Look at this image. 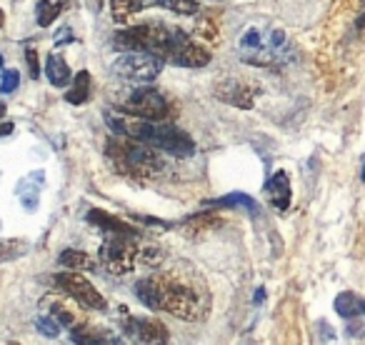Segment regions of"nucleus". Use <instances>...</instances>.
I'll use <instances>...</instances> for the list:
<instances>
[{
  "instance_id": "nucleus-1",
  "label": "nucleus",
  "mask_w": 365,
  "mask_h": 345,
  "mask_svg": "<svg viewBox=\"0 0 365 345\" xmlns=\"http://www.w3.org/2000/svg\"><path fill=\"white\" fill-rule=\"evenodd\" d=\"M135 295L145 308L163 310L178 320H198L208 310V295L198 275L155 273L135 283Z\"/></svg>"
},
{
  "instance_id": "nucleus-2",
  "label": "nucleus",
  "mask_w": 365,
  "mask_h": 345,
  "mask_svg": "<svg viewBox=\"0 0 365 345\" xmlns=\"http://www.w3.org/2000/svg\"><path fill=\"white\" fill-rule=\"evenodd\" d=\"M106 123L110 125V130L115 135L133 138L138 143L155 148L160 153H168L173 158H190L195 153V143L180 128L170 125V123L160 120H148V118L128 115V113H106Z\"/></svg>"
},
{
  "instance_id": "nucleus-3",
  "label": "nucleus",
  "mask_w": 365,
  "mask_h": 345,
  "mask_svg": "<svg viewBox=\"0 0 365 345\" xmlns=\"http://www.w3.org/2000/svg\"><path fill=\"white\" fill-rule=\"evenodd\" d=\"M158 153L160 150L125 135H110L106 143V160L110 163L113 170L123 178L138 180V183H153L168 170L165 160Z\"/></svg>"
},
{
  "instance_id": "nucleus-4",
  "label": "nucleus",
  "mask_w": 365,
  "mask_h": 345,
  "mask_svg": "<svg viewBox=\"0 0 365 345\" xmlns=\"http://www.w3.org/2000/svg\"><path fill=\"white\" fill-rule=\"evenodd\" d=\"M185 38V33L170 28L165 23H140V26L118 31L113 46L123 53H153L165 61L170 51Z\"/></svg>"
},
{
  "instance_id": "nucleus-5",
  "label": "nucleus",
  "mask_w": 365,
  "mask_h": 345,
  "mask_svg": "<svg viewBox=\"0 0 365 345\" xmlns=\"http://www.w3.org/2000/svg\"><path fill=\"white\" fill-rule=\"evenodd\" d=\"M115 105L120 113L138 118H148V120H160L168 123L173 118V103L163 96L155 88H133V91L120 93V98H115Z\"/></svg>"
},
{
  "instance_id": "nucleus-6",
  "label": "nucleus",
  "mask_w": 365,
  "mask_h": 345,
  "mask_svg": "<svg viewBox=\"0 0 365 345\" xmlns=\"http://www.w3.org/2000/svg\"><path fill=\"white\" fill-rule=\"evenodd\" d=\"M101 265L113 275H128L135 270L138 260H140V248H138L135 238L130 235H108L101 245L98 253Z\"/></svg>"
},
{
  "instance_id": "nucleus-7",
  "label": "nucleus",
  "mask_w": 365,
  "mask_h": 345,
  "mask_svg": "<svg viewBox=\"0 0 365 345\" xmlns=\"http://www.w3.org/2000/svg\"><path fill=\"white\" fill-rule=\"evenodd\" d=\"M163 71V58L153 53H123L113 63V73L133 86H148L153 83Z\"/></svg>"
},
{
  "instance_id": "nucleus-8",
  "label": "nucleus",
  "mask_w": 365,
  "mask_h": 345,
  "mask_svg": "<svg viewBox=\"0 0 365 345\" xmlns=\"http://www.w3.org/2000/svg\"><path fill=\"white\" fill-rule=\"evenodd\" d=\"M53 283L63 290L66 295H71L78 305L88 310H106V298L101 295V290L83 275V270H68V273H58L53 278Z\"/></svg>"
},
{
  "instance_id": "nucleus-9",
  "label": "nucleus",
  "mask_w": 365,
  "mask_h": 345,
  "mask_svg": "<svg viewBox=\"0 0 365 345\" xmlns=\"http://www.w3.org/2000/svg\"><path fill=\"white\" fill-rule=\"evenodd\" d=\"M123 330L133 335L138 343H168L170 333L158 318H135V315H123Z\"/></svg>"
},
{
  "instance_id": "nucleus-10",
  "label": "nucleus",
  "mask_w": 365,
  "mask_h": 345,
  "mask_svg": "<svg viewBox=\"0 0 365 345\" xmlns=\"http://www.w3.org/2000/svg\"><path fill=\"white\" fill-rule=\"evenodd\" d=\"M255 96H258V88L250 86L245 81H238V78H223V81L215 86V98L228 105H235V108H253L255 103Z\"/></svg>"
},
{
  "instance_id": "nucleus-11",
  "label": "nucleus",
  "mask_w": 365,
  "mask_h": 345,
  "mask_svg": "<svg viewBox=\"0 0 365 345\" xmlns=\"http://www.w3.org/2000/svg\"><path fill=\"white\" fill-rule=\"evenodd\" d=\"M210 51L205 46H200L198 41H190L188 36L182 38L175 48L170 51V56L165 58L168 63L173 66H180V68H205L210 63Z\"/></svg>"
},
{
  "instance_id": "nucleus-12",
  "label": "nucleus",
  "mask_w": 365,
  "mask_h": 345,
  "mask_svg": "<svg viewBox=\"0 0 365 345\" xmlns=\"http://www.w3.org/2000/svg\"><path fill=\"white\" fill-rule=\"evenodd\" d=\"M265 195H268V203L275 210L285 213L290 208V198H293V190H290V178L285 170H278L270 175V180L265 183Z\"/></svg>"
},
{
  "instance_id": "nucleus-13",
  "label": "nucleus",
  "mask_w": 365,
  "mask_h": 345,
  "mask_svg": "<svg viewBox=\"0 0 365 345\" xmlns=\"http://www.w3.org/2000/svg\"><path fill=\"white\" fill-rule=\"evenodd\" d=\"M88 223L98 225L106 235H130V238H138V235H140L135 225L125 223L123 218L106 213V210H96V208L88 210Z\"/></svg>"
},
{
  "instance_id": "nucleus-14",
  "label": "nucleus",
  "mask_w": 365,
  "mask_h": 345,
  "mask_svg": "<svg viewBox=\"0 0 365 345\" xmlns=\"http://www.w3.org/2000/svg\"><path fill=\"white\" fill-rule=\"evenodd\" d=\"M223 225V218L218 213H198V215H190L180 223V230L188 238H198V235H205L210 230L220 228Z\"/></svg>"
},
{
  "instance_id": "nucleus-15",
  "label": "nucleus",
  "mask_w": 365,
  "mask_h": 345,
  "mask_svg": "<svg viewBox=\"0 0 365 345\" xmlns=\"http://www.w3.org/2000/svg\"><path fill=\"white\" fill-rule=\"evenodd\" d=\"M333 305H335V313L345 320L365 318V298L358 293H340Z\"/></svg>"
},
{
  "instance_id": "nucleus-16",
  "label": "nucleus",
  "mask_w": 365,
  "mask_h": 345,
  "mask_svg": "<svg viewBox=\"0 0 365 345\" xmlns=\"http://www.w3.org/2000/svg\"><path fill=\"white\" fill-rule=\"evenodd\" d=\"M46 76H48V81H51V86H56V88H63V86H68V83L73 81L71 66H68V61L61 56V53H53V56H48Z\"/></svg>"
},
{
  "instance_id": "nucleus-17",
  "label": "nucleus",
  "mask_w": 365,
  "mask_h": 345,
  "mask_svg": "<svg viewBox=\"0 0 365 345\" xmlns=\"http://www.w3.org/2000/svg\"><path fill=\"white\" fill-rule=\"evenodd\" d=\"M93 96V76L88 71H81L73 81V88L66 93V101L71 105H86Z\"/></svg>"
},
{
  "instance_id": "nucleus-18",
  "label": "nucleus",
  "mask_w": 365,
  "mask_h": 345,
  "mask_svg": "<svg viewBox=\"0 0 365 345\" xmlns=\"http://www.w3.org/2000/svg\"><path fill=\"white\" fill-rule=\"evenodd\" d=\"M66 11V3L63 0H38L36 6V21L41 28H51L58 21V16Z\"/></svg>"
},
{
  "instance_id": "nucleus-19",
  "label": "nucleus",
  "mask_w": 365,
  "mask_h": 345,
  "mask_svg": "<svg viewBox=\"0 0 365 345\" xmlns=\"http://www.w3.org/2000/svg\"><path fill=\"white\" fill-rule=\"evenodd\" d=\"M148 6V0H110V16L115 23H128Z\"/></svg>"
},
{
  "instance_id": "nucleus-20",
  "label": "nucleus",
  "mask_w": 365,
  "mask_h": 345,
  "mask_svg": "<svg viewBox=\"0 0 365 345\" xmlns=\"http://www.w3.org/2000/svg\"><path fill=\"white\" fill-rule=\"evenodd\" d=\"M58 263L68 270H93L96 268V260H93L88 253H83V250H63V253L58 255Z\"/></svg>"
},
{
  "instance_id": "nucleus-21",
  "label": "nucleus",
  "mask_w": 365,
  "mask_h": 345,
  "mask_svg": "<svg viewBox=\"0 0 365 345\" xmlns=\"http://www.w3.org/2000/svg\"><path fill=\"white\" fill-rule=\"evenodd\" d=\"M210 205H220V208H243V210H248L250 215H258V203L245 193H230V195H225V198L210 200Z\"/></svg>"
},
{
  "instance_id": "nucleus-22",
  "label": "nucleus",
  "mask_w": 365,
  "mask_h": 345,
  "mask_svg": "<svg viewBox=\"0 0 365 345\" xmlns=\"http://www.w3.org/2000/svg\"><path fill=\"white\" fill-rule=\"evenodd\" d=\"M31 250L28 240H18V238H0V263H8V260L23 258V255Z\"/></svg>"
},
{
  "instance_id": "nucleus-23",
  "label": "nucleus",
  "mask_w": 365,
  "mask_h": 345,
  "mask_svg": "<svg viewBox=\"0 0 365 345\" xmlns=\"http://www.w3.org/2000/svg\"><path fill=\"white\" fill-rule=\"evenodd\" d=\"M148 6H160L178 16H195L198 13V0H148Z\"/></svg>"
},
{
  "instance_id": "nucleus-24",
  "label": "nucleus",
  "mask_w": 365,
  "mask_h": 345,
  "mask_svg": "<svg viewBox=\"0 0 365 345\" xmlns=\"http://www.w3.org/2000/svg\"><path fill=\"white\" fill-rule=\"evenodd\" d=\"M36 328L41 330L46 338H58V335H61V323H58L53 315H43V318H38Z\"/></svg>"
},
{
  "instance_id": "nucleus-25",
  "label": "nucleus",
  "mask_w": 365,
  "mask_h": 345,
  "mask_svg": "<svg viewBox=\"0 0 365 345\" xmlns=\"http://www.w3.org/2000/svg\"><path fill=\"white\" fill-rule=\"evenodd\" d=\"M53 318H56L61 325H66V328H73V325L78 323L76 315H73L71 310H68L66 305H61V303H53Z\"/></svg>"
},
{
  "instance_id": "nucleus-26",
  "label": "nucleus",
  "mask_w": 365,
  "mask_h": 345,
  "mask_svg": "<svg viewBox=\"0 0 365 345\" xmlns=\"http://www.w3.org/2000/svg\"><path fill=\"white\" fill-rule=\"evenodd\" d=\"M21 86V76L18 71H6L3 73V81H0V93H13Z\"/></svg>"
},
{
  "instance_id": "nucleus-27",
  "label": "nucleus",
  "mask_w": 365,
  "mask_h": 345,
  "mask_svg": "<svg viewBox=\"0 0 365 345\" xmlns=\"http://www.w3.org/2000/svg\"><path fill=\"white\" fill-rule=\"evenodd\" d=\"M26 63H28V71H31V76L38 81V76H41V61H38V51L28 48V51H26Z\"/></svg>"
},
{
  "instance_id": "nucleus-28",
  "label": "nucleus",
  "mask_w": 365,
  "mask_h": 345,
  "mask_svg": "<svg viewBox=\"0 0 365 345\" xmlns=\"http://www.w3.org/2000/svg\"><path fill=\"white\" fill-rule=\"evenodd\" d=\"M76 38H73V31L71 28H61V31L56 33V46H66V43H73Z\"/></svg>"
},
{
  "instance_id": "nucleus-29",
  "label": "nucleus",
  "mask_w": 365,
  "mask_h": 345,
  "mask_svg": "<svg viewBox=\"0 0 365 345\" xmlns=\"http://www.w3.org/2000/svg\"><path fill=\"white\" fill-rule=\"evenodd\" d=\"M13 133V123H0V138H6Z\"/></svg>"
},
{
  "instance_id": "nucleus-30",
  "label": "nucleus",
  "mask_w": 365,
  "mask_h": 345,
  "mask_svg": "<svg viewBox=\"0 0 365 345\" xmlns=\"http://www.w3.org/2000/svg\"><path fill=\"white\" fill-rule=\"evenodd\" d=\"M263 295H265V290L258 288V293H255V303H263Z\"/></svg>"
},
{
  "instance_id": "nucleus-31",
  "label": "nucleus",
  "mask_w": 365,
  "mask_h": 345,
  "mask_svg": "<svg viewBox=\"0 0 365 345\" xmlns=\"http://www.w3.org/2000/svg\"><path fill=\"white\" fill-rule=\"evenodd\" d=\"M3 115H6V103H0V120H3Z\"/></svg>"
},
{
  "instance_id": "nucleus-32",
  "label": "nucleus",
  "mask_w": 365,
  "mask_h": 345,
  "mask_svg": "<svg viewBox=\"0 0 365 345\" xmlns=\"http://www.w3.org/2000/svg\"><path fill=\"white\" fill-rule=\"evenodd\" d=\"M3 23H6V13L0 11V28H3Z\"/></svg>"
},
{
  "instance_id": "nucleus-33",
  "label": "nucleus",
  "mask_w": 365,
  "mask_h": 345,
  "mask_svg": "<svg viewBox=\"0 0 365 345\" xmlns=\"http://www.w3.org/2000/svg\"><path fill=\"white\" fill-rule=\"evenodd\" d=\"M96 3H98V8H101V6H103V0H96Z\"/></svg>"
},
{
  "instance_id": "nucleus-34",
  "label": "nucleus",
  "mask_w": 365,
  "mask_h": 345,
  "mask_svg": "<svg viewBox=\"0 0 365 345\" xmlns=\"http://www.w3.org/2000/svg\"><path fill=\"white\" fill-rule=\"evenodd\" d=\"M0 68H3V56H0Z\"/></svg>"
},
{
  "instance_id": "nucleus-35",
  "label": "nucleus",
  "mask_w": 365,
  "mask_h": 345,
  "mask_svg": "<svg viewBox=\"0 0 365 345\" xmlns=\"http://www.w3.org/2000/svg\"><path fill=\"white\" fill-rule=\"evenodd\" d=\"M363 180H365V168H363Z\"/></svg>"
}]
</instances>
